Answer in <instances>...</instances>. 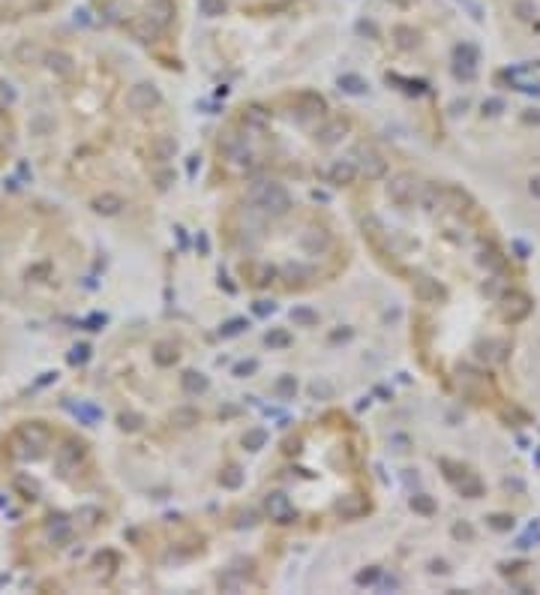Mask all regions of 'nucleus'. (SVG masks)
Returning a JSON list of instances; mask_svg holds the SVG:
<instances>
[{"label": "nucleus", "instance_id": "5", "mask_svg": "<svg viewBox=\"0 0 540 595\" xmlns=\"http://www.w3.org/2000/svg\"><path fill=\"white\" fill-rule=\"evenodd\" d=\"M19 325L12 322V313L0 310V394H4L6 382L16 376V367H19V355H21V346H19Z\"/></svg>", "mask_w": 540, "mask_h": 595}, {"label": "nucleus", "instance_id": "1", "mask_svg": "<svg viewBox=\"0 0 540 595\" xmlns=\"http://www.w3.org/2000/svg\"><path fill=\"white\" fill-rule=\"evenodd\" d=\"M21 144L57 193L93 211H118L141 169V121L133 88H121L96 54L66 42L24 39L9 54Z\"/></svg>", "mask_w": 540, "mask_h": 595}, {"label": "nucleus", "instance_id": "7", "mask_svg": "<svg viewBox=\"0 0 540 595\" xmlns=\"http://www.w3.org/2000/svg\"><path fill=\"white\" fill-rule=\"evenodd\" d=\"M516 12H519V19H531V16H534V6H531V4H519Z\"/></svg>", "mask_w": 540, "mask_h": 595}, {"label": "nucleus", "instance_id": "6", "mask_svg": "<svg viewBox=\"0 0 540 595\" xmlns=\"http://www.w3.org/2000/svg\"><path fill=\"white\" fill-rule=\"evenodd\" d=\"M61 6V0H0V24H16Z\"/></svg>", "mask_w": 540, "mask_h": 595}, {"label": "nucleus", "instance_id": "8", "mask_svg": "<svg viewBox=\"0 0 540 595\" xmlns=\"http://www.w3.org/2000/svg\"><path fill=\"white\" fill-rule=\"evenodd\" d=\"M531 193H537V196H540V178H537V181H531Z\"/></svg>", "mask_w": 540, "mask_h": 595}, {"label": "nucleus", "instance_id": "3", "mask_svg": "<svg viewBox=\"0 0 540 595\" xmlns=\"http://www.w3.org/2000/svg\"><path fill=\"white\" fill-rule=\"evenodd\" d=\"M91 250L78 226L49 199L0 196V310L57 316L78 307Z\"/></svg>", "mask_w": 540, "mask_h": 595}, {"label": "nucleus", "instance_id": "2", "mask_svg": "<svg viewBox=\"0 0 540 595\" xmlns=\"http://www.w3.org/2000/svg\"><path fill=\"white\" fill-rule=\"evenodd\" d=\"M0 487L24 517L12 556L49 569L96 529L102 472L93 448L66 421L31 415L0 430Z\"/></svg>", "mask_w": 540, "mask_h": 595}, {"label": "nucleus", "instance_id": "4", "mask_svg": "<svg viewBox=\"0 0 540 595\" xmlns=\"http://www.w3.org/2000/svg\"><path fill=\"white\" fill-rule=\"evenodd\" d=\"M21 148V114L16 94L0 79V169L12 163V156Z\"/></svg>", "mask_w": 540, "mask_h": 595}]
</instances>
